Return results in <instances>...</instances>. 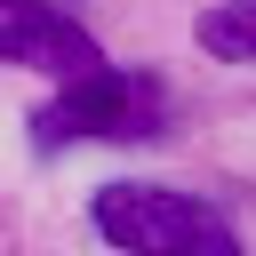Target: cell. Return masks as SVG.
Instances as JSON below:
<instances>
[{
	"label": "cell",
	"instance_id": "obj_1",
	"mask_svg": "<svg viewBox=\"0 0 256 256\" xmlns=\"http://www.w3.org/2000/svg\"><path fill=\"white\" fill-rule=\"evenodd\" d=\"M88 224L128 256H240L232 224L216 208H200L192 192H168V184H104L88 200Z\"/></svg>",
	"mask_w": 256,
	"mask_h": 256
},
{
	"label": "cell",
	"instance_id": "obj_2",
	"mask_svg": "<svg viewBox=\"0 0 256 256\" xmlns=\"http://www.w3.org/2000/svg\"><path fill=\"white\" fill-rule=\"evenodd\" d=\"M152 128H160V80H152V72H120V64H96V72L64 80V88L32 112V144H40V152H56V144H72V136H112V144H128V136H152Z\"/></svg>",
	"mask_w": 256,
	"mask_h": 256
},
{
	"label": "cell",
	"instance_id": "obj_3",
	"mask_svg": "<svg viewBox=\"0 0 256 256\" xmlns=\"http://www.w3.org/2000/svg\"><path fill=\"white\" fill-rule=\"evenodd\" d=\"M0 64H40L56 80H80L104 64V48L48 0H0Z\"/></svg>",
	"mask_w": 256,
	"mask_h": 256
},
{
	"label": "cell",
	"instance_id": "obj_4",
	"mask_svg": "<svg viewBox=\"0 0 256 256\" xmlns=\"http://www.w3.org/2000/svg\"><path fill=\"white\" fill-rule=\"evenodd\" d=\"M192 40H200L216 64H256V0H216V8H200Z\"/></svg>",
	"mask_w": 256,
	"mask_h": 256
}]
</instances>
